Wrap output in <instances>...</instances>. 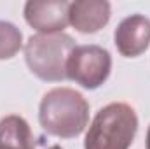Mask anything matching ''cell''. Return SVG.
Returning a JSON list of instances; mask_svg holds the SVG:
<instances>
[{
	"label": "cell",
	"instance_id": "8992f818",
	"mask_svg": "<svg viewBox=\"0 0 150 149\" xmlns=\"http://www.w3.org/2000/svg\"><path fill=\"white\" fill-rule=\"evenodd\" d=\"M117 51L126 58L143 54L150 46V19L143 14H131L124 18L113 34Z\"/></svg>",
	"mask_w": 150,
	"mask_h": 149
},
{
	"label": "cell",
	"instance_id": "277c9868",
	"mask_svg": "<svg viewBox=\"0 0 150 149\" xmlns=\"http://www.w3.org/2000/svg\"><path fill=\"white\" fill-rule=\"evenodd\" d=\"M112 56L96 44L75 46L67 62V79L86 90H98L110 75Z\"/></svg>",
	"mask_w": 150,
	"mask_h": 149
},
{
	"label": "cell",
	"instance_id": "8fae6325",
	"mask_svg": "<svg viewBox=\"0 0 150 149\" xmlns=\"http://www.w3.org/2000/svg\"><path fill=\"white\" fill-rule=\"evenodd\" d=\"M49 149H61V148H59V146H51Z\"/></svg>",
	"mask_w": 150,
	"mask_h": 149
},
{
	"label": "cell",
	"instance_id": "5b68a950",
	"mask_svg": "<svg viewBox=\"0 0 150 149\" xmlns=\"http://www.w3.org/2000/svg\"><path fill=\"white\" fill-rule=\"evenodd\" d=\"M70 4L67 0H30L25 4V19L38 34H61L70 23Z\"/></svg>",
	"mask_w": 150,
	"mask_h": 149
},
{
	"label": "cell",
	"instance_id": "9c48e42d",
	"mask_svg": "<svg viewBox=\"0 0 150 149\" xmlns=\"http://www.w3.org/2000/svg\"><path fill=\"white\" fill-rule=\"evenodd\" d=\"M23 46V34L21 30L11 23L0 19V60H11L19 53Z\"/></svg>",
	"mask_w": 150,
	"mask_h": 149
},
{
	"label": "cell",
	"instance_id": "6da1fadb",
	"mask_svg": "<svg viewBox=\"0 0 150 149\" xmlns=\"http://www.w3.org/2000/svg\"><path fill=\"white\" fill-rule=\"evenodd\" d=\"M38 123L52 137L75 139L89 123V104L72 88H54L40 100Z\"/></svg>",
	"mask_w": 150,
	"mask_h": 149
},
{
	"label": "cell",
	"instance_id": "3957f363",
	"mask_svg": "<svg viewBox=\"0 0 150 149\" xmlns=\"http://www.w3.org/2000/svg\"><path fill=\"white\" fill-rule=\"evenodd\" d=\"M75 47L68 34H37L25 44V62L30 72L47 82L67 79V62Z\"/></svg>",
	"mask_w": 150,
	"mask_h": 149
},
{
	"label": "cell",
	"instance_id": "52a82bcc",
	"mask_svg": "<svg viewBox=\"0 0 150 149\" xmlns=\"http://www.w3.org/2000/svg\"><path fill=\"white\" fill-rule=\"evenodd\" d=\"M112 16L110 2L107 0H77L70 4V25L80 34L100 32Z\"/></svg>",
	"mask_w": 150,
	"mask_h": 149
},
{
	"label": "cell",
	"instance_id": "7a4b0ae2",
	"mask_svg": "<svg viewBox=\"0 0 150 149\" xmlns=\"http://www.w3.org/2000/svg\"><path fill=\"white\" fill-rule=\"evenodd\" d=\"M138 132V116L129 104L112 102L94 116L84 149H129Z\"/></svg>",
	"mask_w": 150,
	"mask_h": 149
},
{
	"label": "cell",
	"instance_id": "ba28073f",
	"mask_svg": "<svg viewBox=\"0 0 150 149\" xmlns=\"http://www.w3.org/2000/svg\"><path fill=\"white\" fill-rule=\"evenodd\" d=\"M0 149H37L26 119L16 114L0 119Z\"/></svg>",
	"mask_w": 150,
	"mask_h": 149
},
{
	"label": "cell",
	"instance_id": "30bf717a",
	"mask_svg": "<svg viewBox=\"0 0 150 149\" xmlns=\"http://www.w3.org/2000/svg\"><path fill=\"white\" fill-rule=\"evenodd\" d=\"M145 144H147V149H150V126H149V132H147V139H145Z\"/></svg>",
	"mask_w": 150,
	"mask_h": 149
}]
</instances>
